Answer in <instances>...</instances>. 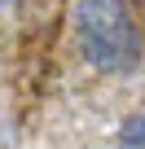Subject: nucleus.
Returning <instances> with one entry per match:
<instances>
[{
    "label": "nucleus",
    "instance_id": "1",
    "mask_svg": "<svg viewBox=\"0 0 145 149\" xmlns=\"http://www.w3.org/2000/svg\"><path fill=\"white\" fill-rule=\"evenodd\" d=\"M79 44L84 57L106 74H132L141 66V31L123 0H79Z\"/></svg>",
    "mask_w": 145,
    "mask_h": 149
},
{
    "label": "nucleus",
    "instance_id": "2",
    "mask_svg": "<svg viewBox=\"0 0 145 149\" xmlns=\"http://www.w3.org/2000/svg\"><path fill=\"white\" fill-rule=\"evenodd\" d=\"M119 149H145V114H132L119 132Z\"/></svg>",
    "mask_w": 145,
    "mask_h": 149
},
{
    "label": "nucleus",
    "instance_id": "3",
    "mask_svg": "<svg viewBox=\"0 0 145 149\" xmlns=\"http://www.w3.org/2000/svg\"><path fill=\"white\" fill-rule=\"evenodd\" d=\"M9 5H18V0H0V9H9Z\"/></svg>",
    "mask_w": 145,
    "mask_h": 149
}]
</instances>
